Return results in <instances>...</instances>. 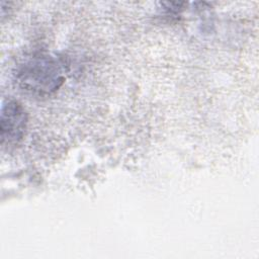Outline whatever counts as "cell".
Masks as SVG:
<instances>
[{"label":"cell","mask_w":259,"mask_h":259,"mask_svg":"<svg viewBox=\"0 0 259 259\" xmlns=\"http://www.w3.org/2000/svg\"><path fill=\"white\" fill-rule=\"evenodd\" d=\"M27 114L22 105L15 100H7L1 108L0 137L1 144L15 145L19 143L26 131Z\"/></svg>","instance_id":"7a4b0ae2"},{"label":"cell","mask_w":259,"mask_h":259,"mask_svg":"<svg viewBox=\"0 0 259 259\" xmlns=\"http://www.w3.org/2000/svg\"><path fill=\"white\" fill-rule=\"evenodd\" d=\"M15 79L22 90L46 96L62 86L65 74L62 64L56 58L47 54H34L17 66Z\"/></svg>","instance_id":"6da1fadb"}]
</instances>
